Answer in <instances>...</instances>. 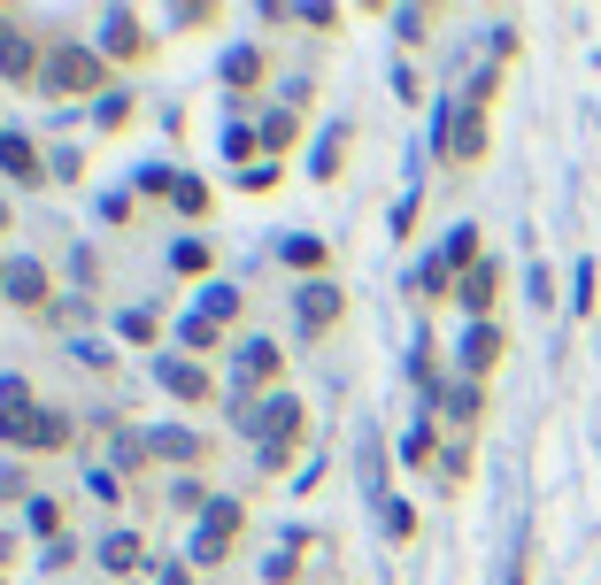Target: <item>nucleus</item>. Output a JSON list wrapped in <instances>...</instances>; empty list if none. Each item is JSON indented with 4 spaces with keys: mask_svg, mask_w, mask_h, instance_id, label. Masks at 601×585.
I'll return each instance as SVG.
<instances>
[{
    "mask_svg": "<svg viewBox=\"0 0 601 585\" xmlns=\"http://www.w3.org/2000/svg\"><path fill=\"white\" fill-rule=\"evenodd\" d=\"M109 93V62L85 39H47V70H39V101H101Z\"/></svg>",
    "mask_w": 601,
    "mask_h": 585,
    "instance_id": "f257e3e1",
    "label": "nucleus"
},
{
    "mask_svg": "<svg viewBox=\"0 0 601 585\" xmlns=\"http://www.w3.org/2000/svg\"><path fill=\"white\" fill-rule=\"evenodd\" d=\"M247 532V501L240 493H216L208 509H201V524H193V540H185V563L193 571H216L224 555H232V540Z\"/></svg>",
    "mask_w": 601,
    "mask_h": 585,
    "instance_id": "f03ea898",
    "label": "nucleus"
},
{
    "mask_svg": "<svg viewBox=\"0 0 601 585\" xmlns=\"http://www.w3.org/2000/svg\"><path fill=\"white\" fill-rule=\"evenodd\" d=\"M154 47H162V39H154V23L140 8H109V16H101V62H109V70L154 62Z\"/></svg>",
    "mask_w": 601,
    "mask_h": 585,
    "instance_id": "7ed1b4c3",
    "label": "nucleus"
},
{
    "mask_svg": "<svg viewBox=\"0 0 601 585\" xmlns=\"http://www.w3.org/2000/svg\"><path fill=\"white\" fill-rule=\"evenodd\" d=\"M154 386H162L170 401H185V409H216V401H224V393H216V370L193 362V355H177V347L154 355Z\"/></svg>",
    "mask_w": 601,
    "mask_h": 585,
    "instance_id": "20e7f679",
    "label": "nucleus"
},
{
    "mask_svg": "<svg viewBox=\"0 0 601 585\" xmlns=\"http://www.w3.org/2000/svg\"><path fill=\"white\" fill-rule=\"evenodd\" d=\"M432 146H440L448 162H462V170H470V162H486V101H470V93H462V101H448V109H440V132H432Z\"/></svg>",
    "mask_w": 601,
    "mask_h": 585,
    "instance_id": "39448f33",
    "label": "nucleus"
},
{
    "mask_svg": "<svg viewBox=\"0 0 601 585\" xmlns=\"http://www.w3.org/2000/svg\"><path fill=\"white\" fill-rule=\"evenodd\" d=\"M216 454V439L193 432V424H147V462H170L177 478H201Z\"/></svg>",
    "mask_w": 601,
    "mask_h": 585,
    "instance_id": "423d86ee",
    "label": "nucleus"
},
{
    "mask_svg": "<svg viewBox=\"0 0 601 585\" xmlns=\"http://www.w3.org/2000/svg\"><path fill=\"white\" fill-rule=\"evenodd\" d=\"M39 70H47V39H31L8 8H0V85H23L39 93Z\"/></svg>",
    "mask_w": 601,
    "mask_h": 585,
    "instance_id": "0eeeda50",
    "label": "nucleus"
},
{
    "mask_svg": "<svg viewBox=\"0 0 601 585\" xmlns=\"http://www.w3.org/2000/svg\"><path fill=\"white\" fill-rule=\"evenodd\" d=\"M0 300H8V308H23V316H47V308H54V270H47L39 255H8Z\"/></svg>",
    "mask_w": 601,
    "mask_h": 585,
    "instance_id": "6e6552de",
    "label": "nucleus"
},
{
    "mask_svg": "<svg viewBox=\"0 0 601 585\" xmlns=\"http://www.w3.org/2000/svg\"><path fill=\"white\" fill-rule=\"evenodd\" d=\"M339 316H347V292L332 286V278H308V286H294V331H300V339L339 331Z\"/></svg>",
    "mask_w": 601,
    "mask_h": 585,
    "instance_id": "1a4fd4ad",
    "label": "nucleus"
},
{
    "mask_svg": "<svg viewBox=\"0 0 601 585\" xmlns=\"http://www.w3.org/2000/svg\"><path fill=\"white\" fill-rule=\"evenodd\" d=\"M93 563L109 571L116 585H140L154 571V555H147V532H132V524H116V532H101V547H93Z\"/></svg>",
    "mask_w": 601,
    "mask_h": 585,
    "instance_id": "9d476101",
    "label": "nucleus"
},
{
    "mask_svg": "<svg viewBox=\"0 0 601 585\" xmlns=\"http://www.w3.org/2000/svg\"><path fill=\"white\" fill-rule=\"evenodd\" d=\"M70 447H78V417H70L62 401H39L31 424H23V439H16V454H70Z\"/></svg>",
    "mask_w": 601,
    "mask_h": 585,
    "instance_id": "9b49d317",
    "label": "nucleus"
},
{
    "mask_svg": "<svg viewBox=\"0 0 601 585\" xmlns=\"http://www.w3.org/2000/svg\"><path fill=\"white\" fill-rule=\"evenodd\" d=\"M0 177H8L16 193H39V185H54V177H47V154H39V140H31V132H16V124L0 132Z\"/></svg>",
    "mask_w": 601,
    "mask_h": 585,
    "instance_id": "f8f14e48",
    "label": "nucleus"
},
{
    "mask_svg": "<svg viewBox=\"0 0 601 585\" xmlns=\"http://www.w3.org/2000/svg\"><path fill=\"white\" fill-rule=\"evenodd\" d=\"M263 78H271V54H263V39H240V47H224V62H216V85H224L232 101L263 93Z\"/></svg>",
    "mask_w": 601,
    "mask_h": 585,
    "instance_id": "ddd939ff",
    "label": "nucleus"
},
{
    "mask_svg": "<svg viewBox=\"0 0 601 585\" xmlns=\"http://www.w3.org/2000/svg\"><path fill=\"white\" fill-rule=\"evenodd\" d=\"M232 362H240V386H247V393H286V347H271V339H240Z\"/></svg>",
    "mask_w": 601,
    "mask_h": 585,
    "instance_id": "4468645a",
    "label": "nucleus"
},
{
    "mask_svg": "<svg viewBox=\"0 0 601 585\" xmlns=\"http://www.w3.org/2000/svg\"><path fill=\"white\" fill-rule=\"evenodd\" d=\"M300 432H308V401H300V393H271V401H263V439H255V447H300Z\"/></svg>",
    "mask_w": 601,
    "mask_h": 585,
    "instance_id": "2eb2a0df",
    "label": "nucleus"
},
{
    "mask_svg": "<svg viewBox=\"0 0 601 585\" xmlns=\"http://www.w3.org/2000/svg\"><path fill=\"white\" fill-rule=\"evenodd\" d=\"M31 409H39L31 378H0V447H16V439H23V424H31Z\"/></svg>",
    "mask_w": 601,
    "mask_h": 585,
    "instance_id": "dca6fc26",
    "label": "nucleus"
},
{
    "mask_svg": "<svg viewBox=\"0 0 601 585\" xmlns=\"http://www.w3.org/2000/svg\"><path fill=\"white\" fill-rule=\"evenodd\" d=\"M308 540H316L308 524H286V532H278V547L263 555V585H294L300 578V547H308Z\"/></svg>",
    "mask_w": 601,
    "mask_h": 585,
    "instance_id": "f3484780",
    "label": "nucleus"
},
{
    "mask_svg": "<svg viewBox=\"0 0 601 585\" xmlns=\"http://www.w3.org/2000/svg\"><path fill=\"white\" fill-rule=\"evenodd\" d=\"M240 308H247V292L224 286V278H208V286H201V300H193V316H208L216 331H232V324H240Z\"/></svg>",
    "mask_w": 601,
    "mask_h": 585,
    "instance_id": "a211bd4d",
    "label": "nucleus"
},
{
    "mask_svg": "<svg viewBox=\"0 0 601 585\" xmlns=\"http://www.w3.org/2000/svg\"><path fill=\"white\" fill-rule=\"evenodd\" d=\"M493 292H501V270H493V263H478V270H462L455 300L470 308V324H486V316H493Z\"/></svg>",
    "mask_w": 601,
    "mask_h": 585,
    "instance_id": "6ab92c4d",
    "label": "nucleus"
},
{
    "mask_svg": "<svg viewBox=\"0 0 601 585\" xmlns=\"http://www.w3.org/2000/svg\"><path fill=\"white\" fill-rule=\"evenodd\" d=\"M132 116H140V101H132L124 85H109V93L93 101V132H101V140H124V132H132Z\"/></svg>",
    "mask_w": 601,
    "mask_h": 585,
    "instance_id": "aec40b11",
    "label": "nucleus"
},
{
    "mask_svg": "<svg viewBox=\"0 0 601 585\" xmlns=\"http://www.w3.org/2000/svg\"><path fill=\"white\" fill-rule=\"evenodd\" d=\"M170 208H177L185 224H208V216H216V185H208V177H193V170H177V193H170Z\"/></svg>",
    "mask_w": 601,
    "mask_h": 585,
    "instance_id": "412c9836",
    "label": "nucleus"
},
{
    "mask_svg": "<svg viewBox=\"0 0 601 585\" xmlns=\"http://www.w3.org/2000/svg\"><path fill=\"white\" fill-rule=\"evenodd\" d=\"M432 409H440V417H455V424H478L486 386H478V378H455V386H440V393H432Z\"/></svg>",
    "mask_w": 601,
    "mask_h": 585,
    "instance_id": "4be33fe9",
    "label": "nucleus"
},
{
    "mask_svg": "<svg viewBox=\"0 0 601 585\" xmlns=\"http://www.w3.org/2000/svg\"><path fill=\"white\" fill-rule=\"evenodd\" d=\"M278 263H286L300 286H308V278H324V263H332V255H324V239H316V232H294V239L278 247Z\"/></svg>",
    "mask_w": 601,
    "mask_h": 585,
    "instance_id": "5701e85b",
    "label": "nucleus"
},
{
    "mask_svg": "<svg viewBox=\"0 0 601 585\" xmlns=\"http://www.w3.org/2000/svg\"><path fill=\"white\" fill-rule=\"evenodd\" d=\"M170 270H177V278H208V270H216V247H208V232H185V239H170Z\"/></svg>",
    "mask_w": 601,
    "mask_h": 585,
    "instance_id": "b1692460",
    "label": "nucleus"
},
{
    "mask_svg": "<svg viewBox=\"0 0 601 585\" xmlns=\"http://www.w3.org/2000/svg\"><path fill=\"white\" fill-rule=\"evenodd\" d=\"M177 355H193V362H208V355H224V331L208 324V316H177Z\"/></svg>",
    "mask_w": 601,
    "mask_h": 585,
    "instance_id": "393cba45",
    "label": "nucleus"
},
{
    "mask_svg": "<svg viewBox=\"0 0 601 585\" xmlns=\"http://www.w3.org/2000/svg\"><path fill=\"white\" fill-rule=\"evenodd\" d=\"M501 347H509V339H501L493 324H470V331H462V370H470V378H486V370L501 362Z\"/></svg>",
    "mask_w": 601,
    "mask_h": 585,
    "instance_id": "a878e982",
    "label": "nucleus"
},
{
    "mask_svg": "<svg viewBox=\"0 0 601 585\" xmlns=\"http://www.w3.org/2000/svg\"><path fill=\"white\" fill-rule=\"evenodd\" d=\"M23 524H31V540H47V547H54V540H70V532H62V501H54V493H31V501H23Z\"/></svg>",
    "mask_w": 601,
    "mask_h": 585,
    "instance_id": "bb28decb",
    "label": "nucleus"
},
{
    "mask_svg": "<svg viewBox=\"0 0 601 585\" xmlns=\"http://www.w3.org/2000/svg\"><path fill=\"white\" fill-rule=\"evenodd\" d=\"M255 132H263V162H271V154H286V146L300 140V109H286V101H278V109H271Z\"/></svg>",
    "mask_w": 601,
    "mask_h": 585,
    "instance_id": "cd10ccee",
    "label": "nucleus"
},
{
    "mask_svg": "<svg viewBox=\"0 0 601 585\" xmlns=\"http://www.w3.org/2000/svg\"><path fill=\"white\" fill-rule=\"evenodd\" d=\"M116 339H124V347H154V355H162V316H154V308H124V316H116Z\"/></svg>",
    "mask_w": 601,
    "mask_h": 585,
    "instance_id": "c85d7f7f",
    "label": "nucleus"
},
{
    "mask_svg": "<svg viewBox=\"0 0 601 585\" xmlns=\"http://www.w3.org/2000/svg\"><path fill=\"white\" fill-rule=\"evenodd\" d=\"M170 193H177V170L170 162H140L132 170V201H170Z\"/></svg>",
    "mask_w": 601,
    "mask_h": 585,
    "instance_id": "c756f323",
    "label": "nucleus"
},
{
    "mask_svg": "<svg viewBox=\"0 0 601 585\" xmlns=\"http://www.w3.org/2000/svg\"><path fill=\"white\" fill-rule=\"evenodd\" d=\"M224 8L216 0H177V8H162V31H208Z\"/></svg>",
    "mask_w": 601,
    "mask_h": 585,
    "instance_id": "7c9ffc66",
    "label": "nucleus"
},
{
    "mask_svg": "<svg viewBox=\"0 0 601 585\" xmlns=\"http://www.w3.org/2000/svg\"><path fill=\"white\" fill-rule=\"evenodd\" d=\"M339 154H347V124H332V132L316 140V154H308V177H324V185H332V177H339Z\"/></svg>",
    "mask_w": 601,
    "mask_h": 585,
    "instance_id": "2f4dec72",
    "label": "nucleus"
},
{
    "mask_svg": "<svg viewBox=\"0 0 601 585\" xmlns=\"http://www.w3.org/2000/svg\"><path fill=\"white\" fill-rule=\"evenodd\" d=\"M255 154H263V132H255V124H224V162L255 170Z\"/></svg>",
    "mask_w": 601,
    "mask_h": 585,
    "instance_id": "473e14b6",
    "label": "nucleus"
},
{
    "mask_svg": "<svg viewBox=\"0 0 601 585\" xmlns=\"http://www.w3.org/2000/svg\"><path fill=\"white\" fill-rule=\"evenodd\" d=\"M208 501H216V493H208V478H177V485H170V509H185L193 524H201V509H208Z\"/></svg>",
    "mask_w": 601,
    "mask_h": 585,
    "instance_id": "72a5a7b5",
    "label": "nucleus"
},
{
    "mask_svg": "<svg viewBox=\"0 0 601 585\" xmlns=\"http://www.w3.org/2000/svg\"><path fill=\"white\" fill-rule=\"evenodd\" d=\"M378 516H386V540H417V509H409V501H394V493H386V501H378Z\"/></svg>",
    "mask_w": 601,
    "mask_h": 585,
    "instance_id": "f704fd0d",
    "label": "nucleus"
},
{
    "mask_svg": "<svg viewBox=\"0 0 601 585\" xmlns=\"http://www.w3.org/2000/svg\"><path fill=\"white\" fill-rule=\"evenodd\" d=\"M401 462H409V470H425V462H440V447H432V417H425L417 432L401 439Z\"/></svg>",
    "mask_w": 601,
    "mask_h": 585,
    "instance_id": "c9c22d12",
    "label": "nucleus"
},
{
    "mask_svg": "<svg viewBox=\"0 0 601 585\" xmlns=\"http://www.w3.org/2000/svg\"><path fill=\"white\" fill-rule=\"evenodd\" d=\"M47 177H54V185H78V177H85V154H78V146H54V154H47Z\"/></svg>",
    "mask_w": 601,
    "mask_h": 585,
    "instance_id": "e433bc0d",
    "label": "nucleus"
},
{
    "mask_svg": "<svg viewBox=\"0 0 601 585\" xmlns=\"http://www.w3.org/2000/svg\"><path fill=\"white\" fill-rule=\"evenodd\" d=\"M394 31H401V47H425L432 16H425V8H394Z\"/></svg>",
    "mask_w": 601,
    "mask_h": 585,
    "instance_id": "4c0bfd02",
    "label": "nucleus"
},
{
    "mask_svg": "<svg viewBox=\"0 0 601 585\" xmlns=\"http://www.w3.org/2000/svg\"><path fill=\"white\" fill-rule=\"evenodd\" d=\"M70 355H78L85 370H101V378L116 370V355H109V339H70Z\"/></svg>",
    "mask_w": 601,
    "mask_h": 585,
    "instance_id": "58836bf2",
    "label": "nucleus"
},
{
    "mask_svg": "<svg viewBox=\"0 0 601 585\" xmlns=\"http://www.w3.org/2000/svg\"><path fill=\"white\" fill-rule=\"evenodd\" d=\"M85 493H93V501H124V478H116L109 462H93V470H85Z\"/></svg>",
    "mask_w": 601,
    "mask_h": 585,
    "instance_id": "ea45409f",
    "label": "nucleus"
},
{
    "mask_svg": "<svg viewBox=\"0 0 601 585\" xmlns=\"http://www.w3.org/2000/svg\"><path fill=\"white\" fill-rule=\"evenodd\" d=\"M278 177H286L278 162H255V170H240V185H247V193H278Z\"/></svg>",
    "mask_w": 601,
    "mask_h": 585,
    "instance_id": "a19ab883",
    "label": "nucleus"
},
{
    "mask_svg": "<svg viewBox=\"0 0 601 585\" xmlns=\"http://www.w3.org/2000/svg\"><path fill=\"white\" fill-rule=\"evenodd\" d=\"M0 501H31V470H16V462H0Z\"/></svg>",
    "mask_w": 601,
    "mask_h": 585,
    "instance_id": "79ce46f5",
    "label": "nucleus"
},
{
    "mask_svg": "<svg viewBox=\"0 0 601 585\" xmlns=\"http://www.w3.org/2000/svg\"><path fill=\"white\" fill-rule=\"evenodd\" d=\"M193 578H201V571H193L185 555H170V563H154V585H193Z\"/></svg>",
    "mask_w": 601,
    "mask_h": 585,
    "instance_id": "37998d69",
    "label": "nucleus"
},
{
    "mask_svg": "<svg viewBox=\"0 0 601 585\" xmlns=\"http://www.w3.org/2000/svg\"><path fill=\"white\" fill-rule=\"evenodd\" d=\"M462 470H470V447H440V478L462 485Z\"/></svg>",
    "mask_w": 601,
    "mask_h": 585,
    "instance_id": "c03bdc74",
    "label": "nucleus"
},
{
    "mask_svg": "<svg viewBox=\"0 0 601 585\" xmlns=\"http://www.w3.org/2000/svg\"><path fill=\"white\" fill-rule=\"evenodd\" d=\"M286 462H294V447H255V470H263V478H278Z\"/></svg>",
    "mask_w": 601,
    "mask_h": 585,
    "instance_id": "a18cd8bd",
    "label": "nucleus"
},
{
    "mask_svg": "<svg viewBox=\"0 0 601 585\" xmlns=\"http://www.w3.org/2000/svg\"><path fill=\"white\" fill-rule=\"evenodd\" d=\"M70 563H78V540H54V547L39 555V571H70Z\"/></svg>",
    "mask_w": 601,
    "mask_h": 585,
    "instance_id": "49530a36",
    "label": "nucleus"
},
{
    "mask_svg": "<svg viewBox=\"0 0 601 585\" xmlns=\"http://www.w3.org/2000/svg\"><path fill=\"white\" fill-rule=\"evenodd\" d=\"M294 23H308V31H339V8H294Z\"/></svg>",
    "mask_w": 601,
    "mask_h": 585,
    "instance_id": "de8ad7c7",
    "label": "nucleus"
},
{
    "mask_svg": "<svg viewBox=\"0 0 601 585\" xmlns=\"http://www.w3.org/2000/svg\"><path fill=\"white\" fill-rule=\"evenodd\" d=\"M16 547H23V540H16V532H0V571L16 563Z\"/></svg>",
    "mask_w": 601,
    "mask_h": 585,
    "instance_id": "09e8293b",
    "label": "nucleus"
},
{
    "mask_svg": "<svg viewBox=\"0 0 601 585\" xmlns=\"http://www.w3.org/2000/svg\"><path fill=\"white\" fill-rule=\"evenodd\" d=\"M8 224H16V208H8V201H0V232H8Z\"/></svg>",
    "mask_w": 601,
    "mask_h": 585,
    "instance_id": "8fccbe9b",
    "label": "nucleus"
},
{
    "mask_svg": "<svg viewBox=\"0 0 601 585\" xmlns=\"http://www.w3.org/2000/svg\"><path fill=\"white\" fill-rule=\"evenodd\" d=\"M0 278H8V255H0Z\"/></svg>",
    "mask_w": 601,
    "mask_h": 585,
    "instance_id": "3c124183",
    "label": "nucleus"
},
{
    "mask_svg": "<svg viewBox=\"0 0 601 585\" xmlns=\"http://www.w3.org/2000/svg\"><path fill=\"white\" fill-rule=\"evenodd\" d=\"M0 585H8V571H0Z\"/></svg>",
    "mask_w": 601,
    "mask_h": 585,
    "instance_id": "603ef678",
    "label": "nucleus"
},
{
    "mask_svg": "<svg viewBox=\"0 0 601 585\" xmlns=\"http://www.w3.org/2000/svg\"><path fill=\"white\" fill-rule=\"evenodd\" d=\"M0 132H8V124H0Z\"/></svg>",
    "mask_w": 601,
    "mask_h": 585,
    "instance_id": "864d4df0",
    "label": "nucleus"
}]
</instances>
